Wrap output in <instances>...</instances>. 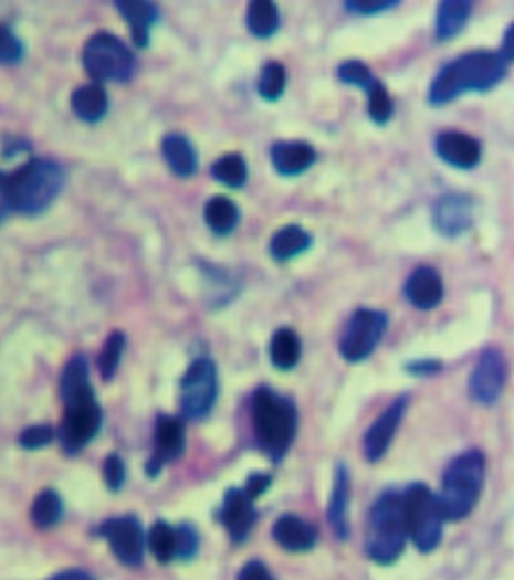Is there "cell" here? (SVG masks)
Listing matches in <instances>:
<instances>
[{
	"label": "cell",
	"mask_w": 514,
	"mask_h": 580,
	"mask_svg": "<svg viewBox=\"0 0 514 580\" xmlns=\"http://www.w3.org/2000/svg\"><path fill=\"white\" fill-rule=\"evenodd\" d=\"M272 538L284 551L306 553L317 542V528L297 515H282L272 528Z\"/></svg>",
	"instance_id": "ac0fdd59"
},
{
	"label": "cell",
	"mask_w": 514,
	"mask_h": 580,
	"mask_svg": "<svg viewBox=\"0 0 514 580\" xmlns=\"http://www.w3.org/2000/svg\"><path fill=\"white\" fill-rule=\"evenodd\" d=\"M499 55L503 57L505 64H514V23L507 25V30H505V34H503Z\"/></svg>",
	"instance_id": "f6af8a7d"
},
{
	"label": "cell",
	"mask_w": 514,
	"mask_h": 580,
	"mask_svg": "<svg viewBox=\"0 0 514 580\" xmlns=\"http://www.w3.org/2000/svg\"><path fill=\"white\" fill-rule=\"evenodd\" d=\"M186 437H183V424L177 418L161 415L155 426V454L148 463V472L153 476L159 474V470L172 461H177L183 454Z\"/></svg>",
	"instance_id": "e0dca14e"
},
{
	"label": "cell",
	"mask_w": 514,
	"mask_h": 580,
	"mask_svg": "<svg viewBox=\"0 0 514 580\" xmlns=\"http://www.w3.org/2000/svg\"><path fill=\"white\" fill-rule=\"evenodd\" d=\"M51 580H93V578L84 571H62V573L53 576Z\"/></svg>",
	"instance_id": "7dc6e473"
},
{
	"label": "cell",
	"mask_w": 514,
	"mask_h": 580,
	"mask_svg": "<svg viewBox=\"0 0 514 580\" xmlns=\"http://www.w3.org/2000/svg\"><path fill=\"white\" fill-rule=\"evenodd\" d=\"M326 519H329L336 538L347 540L349 535V470L338 465L329 504H326Z\"/></svg>",
	"instance_id": "44dd1931"
},
{
	"label": "cell",
	"mask_w": 514,
	"mask_h": 580,
	"mask_svg": "<svg viewBox=\"0 0 514 580\" xmlns=\"http://www.w3.org/2000/svg\"><path fill=\"white\" fill-rule=\"evenodd\" d=\"M485 474L487 461L479 450L464 452L449 463L438 495V504L447 521H460L476 508L485 485Z\"/></svg>",
	"instance_id": "277c9868"
},
{
	"label": "cell",
	"mask_w": 514,
	"mask_h": 580,
	"mask_svg": "<svg viewBox=\"0 0 514 580\" xmlns=\"http://www.w3.org/2000/svg\"><path fill=\"white\" fill-rule=\"evenodd\" d=\"M401 0H345V8L358 17H374L397 8Z\"/></svg>",
	"instance_id": "f35d334b"
},
{
	"label": "cell",
	"mask_w": 514,
	"mask_h": 580,
	"mask_svg": "<svg viewBox=\"0 0 514 580\" xmlns=\"http://www.w3.org/2000/svg\"><path fill=\"white\" fill-rule=\"evenodd\" d=\"M507 73V64L499 53L476 51L466 53L453 62H449L431 82L429 101L431 105H449L458 101L462 94L470 92H492L494 86L503 82Z\"/></svg>",
	"instance_id": "7a4b0ae2"
},
{
	"label": "cell",
	"mask_w": 514,
	"mask_h": 580,
	"mask_svg": "<svg viewBox=\"0 0 514 580\" xmlns=\"http://www.w3.org/2000/svg\"><path fill=\"white\" fill-rule=\"evenodd\" d=\"M270 483H272V476H268V474H252L243 489L252 499H256V497H261L265 493V489L270 487Z\"/></svg>",
	"instance_id": "7bdbcfd3"
},
{
	"label": "cell",
	"mask_w": 514,
	"mask_h": 580,
	"mask_svg": "<svg viewBox=\"0 0 514 580\" xmlns=\"http://www.w3.org/2000/svg\"><path fill=\"white\" fill-rule=\"evenodd\" d=\"M388 329V316L374 308H358L340 336V356L349 363H360L377 349Z\"/></svg>",
	"instance_id": "30bf717a"
},
{
	"label": "cell",
	"mask_w": 514,
	"mask_h": 580,
	"mask_svg": "<svg viewBox=\"0 0 514 580\" xmlns=\"http://www.w3.org/2000/svg\"><path fill=\"white\" fill-rule=\"evenodd\" d=\"M148 547L153 551V556L159 562H170L177 558V528H172L166 521H157L150 532H148Z\"/></svg>",
	"instance_id": "1f68e13d"
},
{
	"label": "cell",
	"mask_w": 514,
	"mask_h": 580,
	"mask_svg": "<svg viewBox=\"0 0 514 580\" xmlns=\"http://www.w3.org/2000/svg\"><path fill=\"white\" fill-rule=\"evenodd\" d=\"M204 220L213 234L227 236L239 225V207L224 196H216L204 207Z\"/></svg>",
	"instance_id": "83f0119b"
},
{
	"label": "cell",
	"mask_w": 514,
	"mask_h": 580,
	"mask_svg": "<svg viewBox=\"0 0 514 580\" xmlns=\"http://www.w3.org/2000/svg\"><path fill=\"white\" fill-rule=\"evenodd\" d=\"M338 77L340 82L349 84V86H358L363 88V92H367V88H371L374 84L379 82V77L371 73V68L358 60H349V62H343L338 66Z\"/></svg>",
	"instance_id": "d590c367"
},
{
	"label": "cell",
	"mask_w": 514,
	"mask_h": 580,
	"mask_svg": "<svg viewBox=\"0 0 514 580\" xmlns=\"http://www.w3.org/2000/svg\"><path fill=\"white\" fill-rule=\"evenodd\" d=\"M161 152L177 177H191L198 170V152L183 134H168L161 144Z\"/></svg>",
	"instance_id": "d4e9b609"
},
{
	"label": "cell",
	"mask_w": 514,
	"mask_h": 580,
	"mask_svg": "<svg viewBox=\"0 0 514 580\" xmlns=\"http://www.w3.org/2000/svg\"><path fill=\"white\" fill-rule=\"evenodd\" d=\"M220 521L227 528L231 542H245L248 535L252 532V526L256 521L254 499L245 493L243 487H231L220 506Z\"/></svg>",
	"instance_id": "5bb4252c"
},
{
	"label": "cell",
	"mask_w": 514,
	"mask_h": 580,
	"mask_svg": "<svg viewBox=\"0 0 514 580\" xmlns=\"http://www.w3.org/2000/svg\"><path fill=\"white\" fill-rule=\"evenodd\" d=\"M198 547H200L198 530L191 524H181L177 528V558L191 560L198 553Z\"/></svg>",
	"instance_id": "74e56055"
},
{
	"label": "cell",
	"mask_w": 514,
	"mask_h": 580,
	"mask_svg": "<svg viewBox=\"0 0 514 580\" xmlns=\"http://www.w3.org/2000/svg\"><path fill=\"white\" fill-rule=\"evenodd\" d=\"M60 394L64 399V422L60 429V442L66 454H77L98 435L103 424V411L96 392L88 381V366L84 356H73L64 368L60 381Z\"/></svg>",
	"instance_id": "6da1fadb"
},
{
	"label": "cell",
	"mask_w": 514,
	"mask_h": 580,
	"mask_svg": "<svg viewBox=\"0 0 514 580\" xmlns=\"http://www.w3.org/2000/svg\"><path fill=\"white\" fill-rule=\"evenodd\" d=\"M123 351H125V336L120 331L109 334V338L101 351V361H98V368H101V375L105 381H112L114 375L118 372Z\"/></svg>",
	"instance_id": "e575fe53"
},
{
	"label": "cell",
	"mask_w": 514,
	"mask_h": 580,
	"mask_svg": "<svg viewBox=\"0 0 514 580\" xmlns=\"http://www.w3.org/2000/svg\"><path fill=\"white\" fill-rule=\"evenodd\" d=\"M315 164V150L304 141H279L272 146V166L279 175L293 177Z\"/></svg>",
	"instance_id": "7402d4cb"
},
{
	"label": "cell",
	"mask_w": 514,
	"mask_h": 580,
	"mask_svg": "<svg viewBox=\"0 0 514 580\" xmlns=\"http://www.w3.org/2000/svg\"><path fill=\"white\" fill-rule=\"evenodd\" d=\"M286 92V68L279 62H268L259 75V94L263 101L274 103Z\"/></svg>",
	"instance_id": "d6a6232c"
},
{
	"label": "cell",
	"mask_w": 514,
	"mask_h": 580,
	"mask_svg": "<svg viewBox=\"0 0 514 580\" xmlns=\"http://www.w3.org/2000/svg\"><path fill=\"white\" fill-rule=\"evenodd\" d=\"M71 107L75 116L82 118L84 123H98L105 118L109 109V101H107L105 88L98 82H91V84L75 88L71 96Z\"/></svg>",
	"instance_id": "cb8c5ba5"
},
{
	"label": "cell",
	"mask_w": 514,
	"mask_h": 580,
	"mask_svg": "<svg viewBox=\"0 0 514 580\" xmlns=\"http://www.w3.org/2000/svg\"><path fill=\"white\" fill-rule=\"evenodd\" d=\"M408 542L401 493H386L371 506L365 553L377 565H392L399 560Z\"/></svg>",
	"instance_id": "5b68a950"
},
{
	"label": "cell",
	"mask_w": 514,
	"mask_h": 580,
	"mask_svg": "<svg viewBox=\"0 0 514 580\" xmlns=\"http://www.w3.org/2000/svg\"><path fill=\"white\" fill-rule=\"evenodd\" d=\"M367 114L374 123H379V125H386L392 114H395V103L388 94V88L384 86V82L379 80L377 84H374L371 88H367Z\"/></svg>",
	"instance_id": "836d02e7"
},
{
	"label": "cell",
	"mask_w": 514,
	"mask_h": 580,
	"mask_svg": "<svg viewBox=\"0 0 514 580\" xmlns=\"http://www.w3.org/2000/svg\"><path fill=\"white\" fill-rule=\"evenodd\" d=\"M474 222V200L462 193L442 196L433 209V225L447 239H458Z\"/></svg>",
	"instance_id": "9a60e30c"
},
{
	"label": "cell",
	"mask_w": 514,
	"mask_h": 580,
	"mask_svg": "<svg viewBox=\"0 0 514 580\" xmlns=\"http://www.w3.org/2000/svg\"><path fill=\"white\" fill-rule=\"evenodd\" d=\"M55 440V431L51 429V426H30V429H25L23 433H21V437H19V442H21V447L23 450H30V452H34V450H41V447H45V444H51Z\"/></svg>",
	"instance_id": "ab89813d"
},
{
	"label": "cell",
	"mask_w": 514,
	"mask_h": 580,
	"mask_svg": "<svg viewBox=\"0 0 514 580\" xmlns=\"http://www.w3.org/2000/svg\"><path fill=\"white\" fill-rule=\"evenodd\" d=\"M218 399V370L209 359H198L179 383V407L189 420H204Z\"/></svg>",
	"instance_id": "9c48e42d"
},
{
	"label": "cell",
	"mask_w": 514,
	"mask_h": 580,
	"mask_svg": "<svg viewBox=\"0 0 514 580\" xmlns=\"http://www.w3.org/2000/svg\"><path fill=\"white\" fill-rule=\"evenodd\" d=\"M476 0H440L436 14V34L440 41L458 36L470 23Z\"/></svg>",
	"instance_id": "603a6c76"
},
{
	"label": "cell",
	"mask_w": 514,
	"mask_h": 580,
	"mask_svg": "<svg viewBox=\"0 0 514 580\" xmlns=\"http://www.w3.org/2000/svg\"><path fill=\"white\" fill-rule=\"evenodd\" d=\"M84 68L93 82H127L134 75L136 60L125 43L107 32L91 36L84 46Z\"/></svg>",
	"instance_id": "ba28073f"
},
{
	"label": "cell",
	"mask_w": 514,
	"mask_h": 580,
	"mask_svg": "<svg viewBox=\"0 0 514 580\" xmlns=\"http://www.w3.org/2000/svg\"><path fill=\"white\" fill-rule=\"evenodd\" d=\"M10 213H14V209H12L10 189H8V175L0 172V222L8 220Z\"/></svg>",
	"instance_id": "ee69618b"
},
{
	"label": "cell",
	"mask_w": 514,
	"mask_h": 580,
	"mask_svg": "<svg viewBox=\"0 0 514 580\" xmlns=\"http://www.w3.org/2000/svg\"><path fill=\"white\" fill-rule=\"evenodd\" d=\"M103 474H105V483L109 489H120L123 483H125V463L120 461V456L112 454L107 461H105V467H103Z\"/></svg>",
	"instance_id": "60d3db41"
},
{
	"label": "cell",
	"mask_w": 514,
	"mask_h": 580,
	"mask_svg": "<svg viewBox=\"0 0 514 580\" xmlns=\"http://www.w3.org/2000/svg\"><path fill=\"white\" fill-rule=\"evenodd\" d=\"M403 515L408 540L417 547V551L431 553L440 547L444 532V515L438 504V495L424 483H412L403 493Z\"/></svg>",
	"instance_id": "52a82bcc"
},
{
	"label": "cell",
	"mask_w": 514,
	"mask_h": 580,
	"mask_svg": "<svg viewBox=\"0 0 514 580\" xmlns=\"http://www.w3.org/2000/svg\"><path fill=\"white\" fill-rule=\"evenodd\" d=\"M12 209L25 215H36L49 209L64 189V172L51 159H32L8 175Z\"/></svg>",
	"instance_id": "8992f818"
},
{
	"label": "cell",
	"mask_w": 514,
	"mask_h": 580,
	"mask_svg": "<svg viewBox=\"0 0 514 580\" xmlns=\"http://www.w3.org/2000/svg\"><path fill=\"white\" fill-rule=\"evenodd\" d=\"M103 538L109 542V549L114 556L127 565V567H138L144 562L146 553V530L136 517H116L103 524L101 528Z\"/></svg>",
	"instance_id": "7c38bea8"
},
{
	"label": "cell",
	"mask_w": 514,
	"mask_h": 580,
	"mask_svg": "<svg viewBox=\"0 0 514 580\" xmlns=\"http://www.w3.org/2000/svg\"><path fill=\"white\" fill-rule=\"evenodd\" d=\"M116 10L129 25L132 39L138 49L150 43V32L159 19V10L153 0H116Z\"/></svg>",
	"instance_id": "ffe728a7"
},
{
	"label": "cell",
	"mask_w": 514,
	"mask_h": 580,
	"mask_svg": "<svg viewBox=\"0 0 514 580\" xmlns=\"http://www.w3.org/2000/svg\"><path fill=\"white\" fill-rule=\"evenodd\" d=\"M211 172H213V180H218L220 184H224L229 189H243L248 182V164L237 152L220 157L213 164Z\"/></svg>",
	"instance_id": "f546056e"
},
{
	"label": "cell",
	"mask_w": 514,
	"mask_h": 580,
	"mask_svg": "<svg viewBox=\"0 0 514 580\" xmlns=\"http://www.w3.org/2000/svg\"><path fill=\"white\" fill-rule=\"evenodd\" d=\"M239 580H274V576L270 573V569H268L263 562L250 560V562L241 569Z\"/></svg>",
	"instance_id": "b9f144b4"
},
{
	"label": "cell",
	"mask_w": 514,
	"mask_h": 580,
	"mask_svg": "<svg viewBox=\"0 0 514 580\" xmlns=\"http://www.w3.org/2000/svg\"><path fill=\"white\" fill-rule=\"evenodd\" d=\"M438 157L460 170H472L483 159V146L464 131H442L436 139Z\"/></svg>",
	"instance_id": "2e32d148"
},
{
	"label": "cell",
	"mask_w": 514,
	"mask_h": 580,
	"mask_svg": "<svg viewBox=\"0 0 514 580\" xmlns=\"http://www.w3.org/2000/svg\"><path fill=\"white\" fill-rule=\"evenodd\" d=\"M62 515H64V504L55 489H43L32 504V521L39 528L57 526L62 521Z\"/></svg>",
	"instance_id": "4dcf8cb0"
},
{
	"label": "cell",
	"mask_w": 514,
	"mask_h": 580,
	"mask_svg": "<svg viewBox=\"0 0 514 580\" xmlns=\"http://www.w3.org/2000/svg\"><path fill=\"white\" fill-rule=\"evenodd\" d=\"M313 239L311 234L300 225H286L279 230L270 241V256L279 263L291 261L300 254H304L311 247Z\"/></svg>",
	"instance_id": "484cf974"
},
{
	"label": "cell",
	"mask_w": 514,
	"mask_h": 580,
	"mask_svg": "<svg viewBox=\"0 0 514 580\" xmlns=\"http://www.w3.org/2000/svg\"><path fill=\"white\" fill-rule=\"evenodd\" d=\"M23 60L21 39L6 25H0V64H17Z\"/></svg>",
	"instance_id": "8d00e7d4"
},
{
	"label": "cell",
	"mask_w": 514,
	"mask_h": 580,
	"mask_svg": "<svg viewBox=\"0 0 514 580\" xmlns=\"http://www.w3.org/2000/svg\"><path fill=\"white\" fill-rule=\"evenodd\" d=\"M248 28L259 39H270L279 30V8L274 0H250Z\"/></svg>",
	"instance_id": "f1b7e54d"
},
{
	"label": "cell",
	"mask_w": 514,
	"mask_h": 580,
	"mask_svg": "<svg viewBox=\"0 0 514 580\" xmlns=\"http://www.w3.org/2000/svg\"><path fill=\"white\" fill-rule=\"evenodd\" d=\"M440 363L438 361H412L408 366V372L415 375V377H429V375H436L440 372Z\"/></svg>",
	"instance_id": "bcb514c9"
},
{
	"label": "cell",
	"mask_w": 514,
	"mask_h": 580,
	"mask_svg": "<svg viewBox=\"0 0 514 580\" xmlns=\"http://www.w3.org/2000/svg\"><path fill=\"white\" fill-rule=\"evenodd\" d=\"M507 383V361L501 349L487 347L470 375V397L481 407H492L501 399Z\"/></svg>",
	"instance_id": "8fae6325"
},
{
	"label": "cell",
	"mask_w": 514,
	"mask_h": 580,
	"mask_svg": "<svg viewBox=\"0 0 514 580\" xmlns=\"http://www.w3.org/2000/svg\"><path fill=\"white\" fill-rule=\"evenodd\" d=\"M302 359V340L300 336L284 327V329H276L272 334V340H270V361L276 370H293Z\"/></svg>",
	"instance_id": "4316f807"
},
{
	"label": "cell",
	"mask_w": 514,
	"mask_h": 580,
	"mask_svg": "<svg viewBox=\"0 0 514 580\" xmlns=\"http://www.w3.org/2000/svg\"><path fill=\"white\" fill-rule=\"evenodd\" d=\"M252 424L259 450L272 461H282L297 433V409L289 397L259 388L252 397Z\"/></svg>",
	"instance_id": "3957f363"
},
{
	"label": "cell",
	"mask_w": 514,
	"mask_h": 580,
	"mask_svg": "<svg viewBox=\"0 0 514 580\" xmlns=\"http://www.w3.org/2000/svg\"><path fill=\"white\" fill-rule=\"evenodd\" d=\"M403 293L415 308L431 310L442 302L444 284L438 271H433L429 265H422L417 267V271H412V275L406 280Z\"/></svg>",
	"instance_id": "d6986e66"
},
{
	"label": "cell",
	"mask_w": 514,
	"mask_h": 580,
	"mask_svg": "<svg viewBox=\"0 0 514 580\" xmlns=\"http://www.w3.org/2000/svg\"><path fill=\"white\" fill-rule=\"evenodd\" d=\"M406 409H408V397L406 394L397 397L392 404L367 429L365 440H363V452L369 463H379L388 454L390 444L395 440V433L406 415Z\"/></svg>",
	"instance_id": "4fadbf2b"
}]
</instances>
